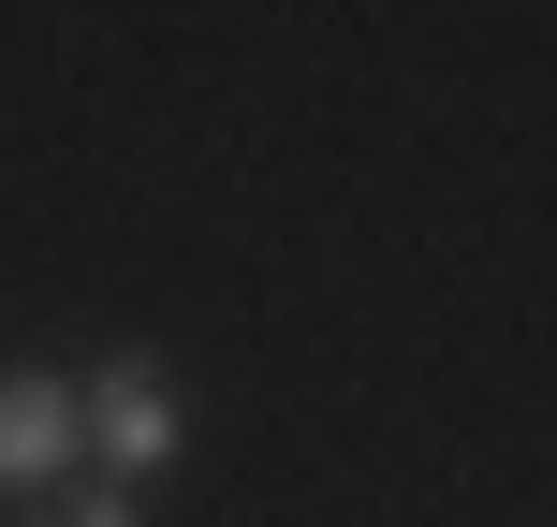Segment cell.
I'll use <instances>...</instances> for the list:
<instances>
[{
    "label": "cell",
    "instance_id": "cell-1",
    "mask_svg": "<svg viewBox=\"0 0 557 527\" xmlns=\"http://www.w3.org/2000/svg\"><path fill=\"white\" fill-rule=\"evenodd\" d=\"M74 454H88V469L117 484V499H133V484H162L176 454H191V396H176V381H162L147 352L88 366V381H74Z\"/></svg>",
    "mask_w": 557,
    "mask_h": 527
},
{
    "label": "cell",
    "instance_id": "cell-2",
    "mask_svg": "<svg viewBox=\"0 0 557 527\" xmlns=\"http://www.w3.org/2000/svg\"><path fill=\"white\" fill-rule=\"evenodd\" d=\"M88 454H74V381L59 366H0V513L59 499Z\"/></svg>",
    "mask_w": 557,
    "mask_h": 527
},
{
    "label": "cell",
    "instance_id": "cell-3",
    "mask_svg": "<svg viewBox=\"0 0 557 527\" xmlns=\"http://www.w3.org/2000/svg\"><path fill=\"white\" fill-rule=\"evenodd\" d=\"M15 527H147L133 499H117V484H74V499H29Z\"/></svg>",
    "mask_w": 557,
    "mask_h": 527
}]
</instances>
